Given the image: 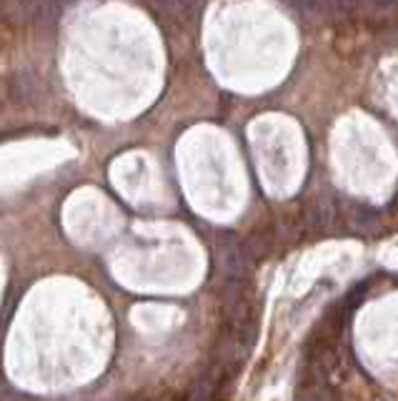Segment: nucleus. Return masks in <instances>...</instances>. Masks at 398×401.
<instances>
[{
  "instance_id": "1",
  "label": "nucleus",
  "mask_w": 398,
  "mask_h": 401,
  "mask_svg": "<svg viewBox=\"0 0 398 401\" xmlns=\"http://www.w3.org/2000/svg\"><path fill=\"white\" fill-rule=\"evenodd\" d=\"M333 218H336V203L331 198H323V196L311 198L303 208V221H306V226L316 228V231L328 228Z\"/></svg>"
},
{
  "instance_id": "2",
  "label": "nucleus",
  "mask_w": 398,
  "mask_h": 401,
  "mask_svg": "<svg viewBox=\"0 0 398 401\" xmlns=\"http://www.w3.org/2000/svg\"><path fill=\"white\" fill-rule=\"evenodd\" d=\"M11 101L18 106H33L38 98V78L31 71H21L8 81Z\"/></svg>"
},
{
  "instance_id": "3",
  "label": "nucleus",
  "mask_w": 398,
  "mask_h": 401,
  "mask_svg": "<svg viewBox=\"0 0 398 401\" xmlns=\"http://www.w3.org/2000/svg\"><path fill=\"white\" fill-rule=\"evenodd\" d=\"M271 248H273L271 233L258 231V233H253L248 241H245L243 253H245V258H248V261H263V258L271 253Z\"/></svg>"
},
{
  "instance_id": "4",
  "label": "nucleus",
  "mask_w": 398,
  "mask_h": 401,
  "mask_svg": "<svg viewBox=\"0 0 398 401\" xmlns=\"http://www.w3.org/2000/svg\"><path fill=\"white\" fill-rule=\"evenodd\" d=\"M296 401H336V394H333V389H328V386L311 384V381H308L306 386L298 389Z\"/></svg>"
}]
</instances>
